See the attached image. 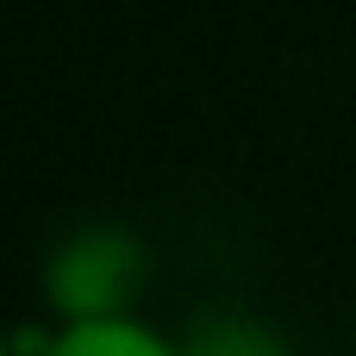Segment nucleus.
<instances>
[{"instance_id": "f257e3e1", "label": "nucleus", "mask_w": 356, "mask_h": 356, "mask_svg": "<svg viewBox=\"0 0 356 356\" xmlns=\"http://www.w3.org/2000/svg\"><path fill=\"white\" fill-rule=\"evenodd\" d=\"M156 282V250L144 232L125 219H81L56 232V244L38 263V313L56 325L75 319H113V313H144V294Z\"/></svg>"}, {"instance_id": "f03ea898", "label": "nucleus", "mask_w": 356, "mask_h": 356, "mask_svg": "<svg viewBox=\"0 0 356 356\" xmlns=\"http://www.w3.org/2000/svg\"><path fill=\"white\" fill-rule=\"evenodd\" d=\"M181 350L188 356H307L282 325H269L263 313H244V307H207L200 319H188Z\"/></svg>"}, {"instance_id": "7ed1b4c3", "label": "nucleus", "mask_w": 356, "mask_h": 356, "mask_svg": "<svg viewBox=\"0 0 356 356\" xmlns=\"http://www.w3.org/2000/svg\"><path fill=\"white\" fill-rule=\"evenodd\" d=\"M50 356H188V350H181V332H163L144 313H113V319L56 325Z\"/></svg>"}, {"instance_id": "20e7f679", "label": "nucleus", "mask_w": 356, "mask_h": 356, "mask_svg": "<svg viewBox=\"0 0 356 356\" xmlns=\"http://www.w3.org/2000/svg\"><path fill=\"white\" fill-rule=\"evenodd\" d=\"M50 344H56V319H50V313H31V319L13 325L6 356H50Z\"/></svg>"}]
</instances>
